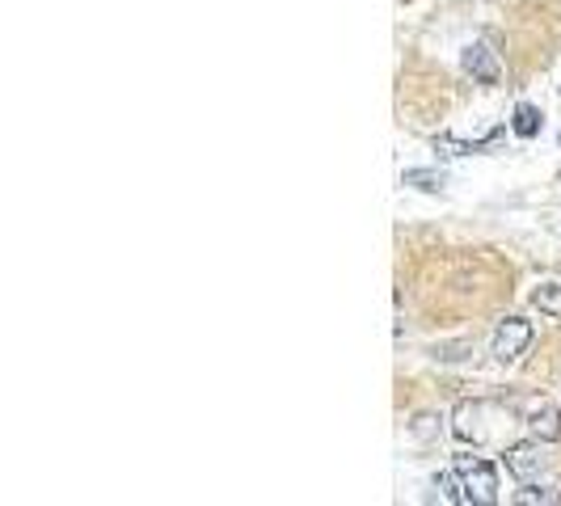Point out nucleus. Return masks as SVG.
<instances>
[{
  "mask_svg": "<svg viewBox=\"0 0 561 506\" xmlns=\"http://www.w3.org/2000/svg\"><path fill=\"white\" fill-rule=\"evenodd\" d=\"M452 468L460 473V481H465L468 502H477V506L498 502V473H494V465L485 460V456H468V452H460V456L452 460Z\"/></svg>",
  "mask_w": 561,
  "mask_h": 506,
  "instance_id": "obj_1",
  "label": "nucleus"
},
{
  "mask_svg": "<svg viewBox=\"0 0 561 506\" xmlns=\"http://www.w3.org/2000/svg\"><path fill=\"white\" fill-rule=\"evenodd\" d=\"M532 321L528 316H503L498 321V329H494V338H490V355L498 359V363H515V359L532 346Z\"/></svg>",
  "mask_w": 561,
  "mask_h": 506,
  "instance_id": "obj_2",
  "label": "nucleus"
},
{
  "mask_svg": "<svg viewBox=\"0 0 561 506\" xmlns=\"http://www.w3.org/2000/svg\"><path fill=\"white\" fill-rule=\"evenodd\" d=\"M503 465H507L511 477H520V481L540 477V473H545V465H548L545 443H540V439H528V443H511L507 452H503Z\"/></svg>",
  "mask_w": 561,
  "mask_h": 506,
  "instance_id": "obj_3",
  "label": "nucleus"
},
{
  "mask_svg": "<svg viewBox=\"0 0 561 506\" xmlns=\"http://www.w3.org/2000/svg\"><path fill=\"white\" fill-rule=\"evenodd\" d=\"M460 68H465L477 84H498L503 81V59H498V51H490L485 42H468L465 55H460Z\"/></svg>",
  "mask_w": 561,
  "mask_h": 506,
  "instance_id": "obj_4",
  "label": "nucleus"
},
{
  "mask_svg": "<svg viewBox=\"0 0 561 506\" xmlns=\"http://www.w3.org/2000/svg\"><path fill=\"white\" fill-rule=\"evenodd\" d=\"M481 413H485V405H481V401H460V405H456V413H452L456 439H465V443H481V439H485Z\"/></svg>",
  "mask_w": 561,
  "mask_h": 506,
  "instance_id": "obj_5",
  "label": "nucleus"
},
{
  "mask_svg": "<svg viewBox=\"0 0 561 506\" xmlns=\"http://www.w3.org/2000/svg\"><path fill=\"white\" fill-rule=\"evenodd\" d=\"M528 435L540 439V443H557L561 439V410L557 405H536L528 413Z\"/></svg>",
  "mask_w": 561,
  "mask_h": 506,
  "instance_id": "obj_6",
  "label": "nucleus"
},
{
  "mask_svg": "<svg viewBox=\"0 0 561 506\" xmlns=\"http://www.w3.org/2000/svg\"><path fill=\"white\" fill-rule=\"evenodd\" d=\"M401 186H414V191H423V194H439L448 186V173L443 169H405Z\"/></svg>",
  "mask_w": 561,
  "mask_h": 506,
  "instance_id": "obj_7",
  "label": "nucleus"
},
{
  "mask_svg": "<svg viewBox=\"0 0 561 506\" xmlns=\"http://www.w3.org/2000/svg\"><path fill=\"white\" fill-rule=\"evenodd\" d=\"M532 308L540 316H553V321H561V283H540V288L532 291Z\"/></svg>",
  "mask_w": 561,
  "mask_h": 506,
  "instance_id": "obj_8",
  "label": "nucleus"
},
{
  "mask_svg": "<svg viewBox=\"0 0 561 506\" xmlns=\"http://www.w3.org/2000/svg\"><path fill=\"white\" fill-rule=\"evenodd\" d=\"M515 502H523V506H561V490L557 485H532V481H523V490L515 493Z\"/></svg>",
  "mask_w": 561,
  "mask_h": 506,
  "instance_id": "obj_9",
  "label": "nucleus"
},
{
  "mask_svg": "<svg viewBox=\"0 0 561 506\" xmlns=\"http://www.w3.org/2000/svg\"><path fill=\"white\" fill-rule=\"evenodd\" d=\"M511 127H515V136L520 139H532V136H540V110L536 106H515V119H511Z\"/></svg>",
  "mask_w": 561,
  "mask_h": 506,
  "instance_id": "obj_10",
  "label": "nucleus"
},
{
  "mask_svg": "<svg viewBox=\"0 0 561 506\" xmlns=\"http://www.w3.org/2000/svg\"><path fill=\"white\" fill-rule=\"evenodd\" d=\"M435 490L443 502H468V490H465V481H460V473H439L435 477Z\"/></svg>",
  "mask_w": 561,
  "mask_h": 506,
  "instance_id": "obj_11",
  "label": "nucleus"
},
{
  "mask_svg": "<svg viewBox=\"0 0 561 506\" xmlns=\"http://www.w3.org/2000/svg\"><path fill=\"white\" fill-rule=\"evenodd\" d=\"M435 152L443 161H460V156L473 152V144H465V139H456V136H435Z\"/></svg>",
  "mask_w": 561,
  "mask_h": 506,
  "instance_id": "obj_12",
  "label": "nucleus"
},
{
  "mask_svg": "<svg viewBox=\"0 0 561 506\" xmlns=\"http://www.w3.org/2000/svg\"><path fill=\"white\" fill-rule=\"evenodd\" d=\"M410 435L418 439V443H431V439H439V418L435 413H418L410 422Z\"/></svg>",
  "mask_w": 561,
  "mask_h": 506,
  "instance_id": "obj_13",
  "label": "nucleus"
},
{
  "mask_svg": "<svg viewBox=\"0 0 561 506\" xmlns=\"http://www.w3.org/2000/svg\"><path fill=\"white\" fill-rule=\"evenodd\" d=\"M468 346H435V359H443V363H456V359H465Z\"/></svg>",
  "mask_w": 561,
  "mask_h": 506,
  "instance_id": "obj_14",
  "label": "nucleus"
}]
</instances>
